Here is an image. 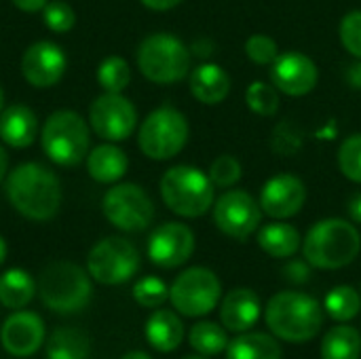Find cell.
Here are the masks:
<instances>
[{
  "label": "cell",
  "instance_id": "1",
  "mask_svg": "<svg viewBox=\"0 0 361 359\" xmlns=\"http://www.w3.org/2000/svg\"><path fill=\"white\" fill-rule=\"evenodd\" d=\"M8 203L27 220L47 222L61 205L59 178L40 163H23L15 167L4 184Z\"/></svg>",
  "mask_w": 361,
  "mask_h": 359
},
{
  "label": "cell",
  "instance_id": "2",
  "mask_svg": "<svg viewBox=\"0 0 361 359\" xmlns=\"http://www.w3.org/2000/svg\"><path fill=\"white\" fill-rule=\"evenodd\" d=\"M269 330L286 343H309L324 326L322 305L302 292H279L275 294L264 311Z\"/></svg>",
  "mask_w": 361,
  "mask_h": 359
},
{
  "label": "cell",
  "instance_id": "3",
  "mask_svg": "<svg viewBox=\"0 0 361 359\" xmlns=\"http://www.w3.org/2000/svg\"><path fill=\"white\" fill-rule=\"evenodd\" d=\"M89 271L70 260H57L42 269L38 277V296L42 305L59 315L82 311L93 296Z\"/></svg>",
  "mask_w": 361,
  "mask_h": 359
},
{
  "label": "cell",
  "instance_id": "4",
  "mask_svg": "<svg viewBox=\"0 0 361 359\" xmlns=\"http://www.w3.org/2000/svg\"><path fill=\"white\" fill-rule=\"evenodd\" d=\"M361 239L357 229L341 218H328L309 229L302 254L315 269L336 271L351 264L360 254Z\"/></svg>",
  "mask_w": 361,
  "mask_h": 359
},
{
  "label": "cell",
  "instance_id": "5",
  "mask_svg": "<svg viewBox=\"0 0 361 359\" xmlns=\"http://www.w3.org/2000/svg\"><path fill=\"white\" fill-rule=\"evenodd\" d=\"M163 203L182 218H199L214 205V184L199 167L176 165L161 178Z\"/></svg>",
  "mask_w": 361,
  "mask_h": 359
},
{
  "label": "cell",
  "instance_id": "6",
  "mask_svg": "<svg viewBox=\"0 0 361 359\" xmlns=\"http://www.w3.org/2000/svg\"><path fill=\"white\" fill-rule=\"evenodd\" d=\"M135 59L140 72L157 85L178 83L190 72V49L167 32L146 36L137 47Z\"/></svg>",
  "mask_w": 361,
  "mask_h": 359
},
{
  "label": "cell",
  "instance_id": "7",
  "mask_svg": "<svg viewBox=\"0 0 361 359\" xmlns=\"http://www.w3.org/2000/svg\"><path fill=\"white\" fill-rule=\"evenodd\" d=\"M44 154L61 167H74L89 154L91 131L87 121L72 110L53 112L40 131Z\"/></svg>",
  "mask_w": 361,
  "mask_h": 359
},
{
  "label": "cell",
  "instance_id": "8",
  "mask_svg": "<svg viewBox=\"0 0 361 359\" xmlns=\"http://www.w3.org/2000/svg\"><path fill=\"white\" fill-rule=\"evenodd\" d=\"M186 142H188V121L180 110L171 106L152 110L144 118L137 131L140 150L152 161L173 159L176 154L182 152Z\"/></svg>",
  "mask_w": 361,
  "mask_h": 359
},
{
  "label": "cell",
  "instance_id": "9",
  "mask_svg": "<svg viewBox=\"0 0 361 359\" xmlns=\"http://www.w3.org/2000/svg\"><path fill=\"white\" fill-rule=\"evenodd\" d=\"M222 298V286L214 271L203 267L186 269L169 288V303L184 317H203L212 313Z\"/></svg>",
  "mask_w": 361,
  "mask_h": 359
},
{
  "label": "cell",
  "instance_id": "10",
  "mask_svg": "<svg viewBox=\"0 0 361 359\" xmlns=\"http://www.w3.org/2000/svg\"><path fill=\"white\" fill-rule=\"evenodd\" d=\"M140 269V252L123 237H106L97 241L87 256V271L102 286H121Z\"/></svg>",
  "mask_w": 361,
  "mask_h": 359
},
{
  "label": "cell",
  "instance_id": "11",
  "mask_svg": "<svg viewBox=\"0 0 361 359\" xmlns=\"http://www.w3.org/2000/svg\"><path fill=\"white\" fill-rule=\"evenodd\" d=\"M102 209L106 220L125 231V233H137L150 226L154 218V205L152 199L146 195V190L137 184H116L112 186L102 201Z\"/></svg>",
  "mask_w": 361,
  "mask_h": 359
},
{
  "label": "cell",
  "instance_id": "12",
  "mask_svg": "<svg viewBox=\"0 0 361 359\" xmlns=\"http://www.w3.org/2000/svg\"><path fill=\"white\" fill-rule=\"evenodd\" d=\"M262 218L260 203L245 190H226L214 203V222L231 239L252 237Z\"/></svg>",
  "mask_w": 361,
  "mask_h": 359
},
{
  "label": "cell",
  "instance_id": "13",
  "mask_svg": "<svg viewBox=\"0 0 361 359\" xmlns=\"http://www.w3.org/2000/svg\"><path fill=\"white\" fill-rule=\"evenodd\" d=\"M89 125L102 140L123 142L133 133L137 125V112L125 95L106 91L93 99L89 108Z\"/></svg>",
  "mask_w": 361,
  "mask_h": 359
},
{
  "label": "cell",
  "instance_id": "14",
  "mask_svg": "<svg viewBox=\"0 0 361 359\" xmlns=\"http://www.w3.org/2000/svg\"><path fill=\"white\" fill-rule=\"evenodd\" d=\"M47 341L44 320L34 311H13L0 328V345L13 358H32Z\"/></svg>",
  "mask_w": 361,
  "mask_h": 359
},
{
  "label": "cell",
  "instance_id": "15",
  "mask_svg": "<svg viewBox=\"0 0 361 359\" xmlns=\"http://www.w3.org/2000/svg\"><path fill=\"white\" fill-rule=\"evenodd\" d=\"M195 252V235L186 224L165 222L148 239V258L161 269L182 267Z\"/></svg>",
  "mask_w": 361,
  "mask_h": 359
},
{
  "label": "cell",
  "instance_id": "16",
  "mask_svg": "<svg viewBox=\"0 0 361 359\" xmlns=\"http://www.w3.org/2000/svg\"><path fill=\"white\" fill-rule=\"evenodd\" d=\"M68 59L59 44L51 40H38L30 44L21 57V74L36 89H49L57 85L66 72Z\"/></svg>",
  "mask_w": 361,
  "mask_h": 359
},
{
  "label": "cell",
  "instance_id": "17",
  "mask_svg": "<svg viewBox=\"0 0 361 359\" xmlns=\"http://www.w3.org/2000/svg\"><path fill=\"white\" fill-rule=\"evenodd\" d=\"M319 78L317 66L311 57L298 51L279 53V57L271 66V80L277 87V91L300 97L315 89Z\"/></svg>",
  "mask_w": 361,
  "mask_h": 359
},
{
  "label": "cell",
  "instance_id": "18",
  "mask_svg": "<svg viewBox=\"0 0 361 359\" xmlns=\"http://www.w3.org/2000/svg\"><path fill=\"white\" fill-rule=\"evenodd\" d=\"M307 201V188L300 178L281 174L271 178L260 193V207L275 220L296 216Z\"/></svg>",
  "mask_w": 361,
  "mask_h": 359
},
{
  "label": "cell",
  "instance_id": "19",
  "mask_svg": "<svg viewBox=\"0 0 361 359\" xmlns=\"http://www.w3.org/2000/svg\"><path fill=\"white\" fill-rule=\"evenodd\" d=\"M260 298L250 288L231 290L220 303V322L228 332L243 334L256 326L260 320Z\"/></svg>",
  "mask_w": 361,
  "mask_h": 359
},
{
  "label": "cell",
  "instance_id": "20",
  "mask_svg": "<svg viewBox=\"0 0 361 359\" xmlns=\"http://www.w3.org/2000/svg\"><path fill=\"white\" fill-rule=\"evenodd\" d=\"M38 121L25 104H13L0 112V140L13 148H27L36 140Z\"/></svg>",
  "mask_w": 361,
  "mask_h": 359
},
{
  "label": "cell",
  "instance_id": "21",
  "mask_svg": "<svg viewBox=\"0 0 361 359\" xmlns=\"http://www.w3.org/2000/svg\"><path fill=\"white\" fill-rule=\"evenodd\" d=\"M190 93L205 106H216L231 93V76L218 63H201L190 74Z\"/></svg>",
  "mask_w": 361,
  "mask_h": 359
},
{
  "label": "cell",
  "instance_id": "22",
  "mask_svg": "<svg viewBox=\"0 0 361 359\" xmlns=\"http://www.w3.org/2000/svg\"><path fill=\"white\" fill-rule=\"evenodd\" d=\"M144 334L152 349H157L159 353H171L184 341V324L173 311L159 309L148 317Z\"/></svg>",
  "mask_w": 361,
  "mask_h": 359
},
{
  "label": "cell",
  "instance_id": "23",
  "mask_svg": "<svg viewBox=\"0 0 361 359\" xmlns=\"http://www.w3.org/2000/svg\"><path fill=\"white\" fill-rule=\"evenodd\" d=\"M127 167H129L127 154L110 142L93 148L87 154V171L99 184L118 182L127 174Z\"/></svg>",
  "mask_w": 361,
  "mask_h": 359
},
{
  "label": "cell",
  "instance_id": "24",
  "mask_svg": "<svg viewBox=\"0 0 361 359\" xmlns=\"http://www.w3.org/2000/svg\"><path fill=\"white\" fill-rule=\"evenodd\" d=\"M44 355L47 359H89L91 341L80 328L59 326L49 334Z\"/></svg>",
  "mask_w": 361,
  "mask_h": 359
},
{
  "label": "cell",
  "instance_id": "25",
  "mask_svg": "<svg viewBox=\"0 0 361 359\" xmlns=\"http://www.w3.org/2000/svg\"><path fill=\"white\" fill-rule=\"evenodd\" d=\"M36 290V281L23 269H8L0 275V305L4 309H25L32 303Z\"/></svg>",
  "mask_w": 361,
  "mask_h": 359
},
{
  "label": "cell",
  "instance_id": "26",
  "mask_svg": "<svg viewBox=\"0 0 361 359\" xmlns=\"http://www.w3.org/2000/svg\"><path fill=\"white\" fill-rule=\"evenodd\" d=\"M258 245L273 258H290L300 248V235L292 224L273 222L260 229Z\"/></svg>",
  "mask_w": 361,
  "mask_h": 359
},
{
  "label": "cell",
  "instance_id": "27",
  "mask_svg": "<svg viewBox=\"0 0 361 359\" xmlns=\"http://www.w3.org/2000/svg\"><path fill=\"white\" fill-rule=\"evenodd\" d=\"M226 359H281V347L269 334L247 332L228 343Z\"/></svg>",
  "mask_w": 361,
  "mask_h": 359
},
{
  "label": "cell",
  "instance_id": "28",
  "mask_svg": "<svg viewBox=\"0 0 361 359\" xmlns=\"http://www.w3.org/2000/svg\"><path fill=\"white\" fill-rule=\"evenodd\" d=\"M361 334L351 326L328 330L322 341V359H360Z\"/></svg>",
  "mask_w": 361,
  "mask_h": 359
},
{
  "label": "cell",
  "instance_id": "29",
  "mask_svg": "<svg viewBox=\"0 0 361 359\" xmlns=\"http://www.w3.org/2000/svg\"><path fill=\"white\" fill-rule=\"evenodd\" d=\"M188 343L201 355H218L228 347L226 328L214 322H199L190 328Z\"/></svg>",
  "mask_w": 361,
  "mask_h": 359
},
{
  "label": "cell",
  "instance_id": "30",
  "mask_svg": "<svg viewBox=\"0 0 361 359\" xmlns=\"http://www.w3.org/2000/svg\"><path fill=\"white\" fill-rule=\"evenodd\" d=\"M326 311L334 322H351L360 315L361 296L351 286H338L326 296Z\"/></svg>",
  "mask_w": 361,
  "mask_h": 359
},
{
  "label": "cell",
  "instance_id": "31",
  "mask_svg": "<svg viewBox=\"0 0 361 359\" xmlns=\"http://www.w3.org/2000/svg\"><path fill=\"white\" fill-rule=\"evenodd\" d=\"M97 83L108 93H123L129 87V83H131V68H129V63L123 57H118V55L106 57L99 63V68H97Z\"/></svg>",
  "mask_w": 361,
  "mask_h": 359
},
{
  "label": "cell",
  "instance_id": "32",
  "mask_svg": "<svg viewBox=\"0 0 361 359\" xmlns=\"http://www.w3.org/2000/svg\"><path fill=\"white\" fill-rule=\"evenodd\" d=\"M245 102L250 106L252 112L260 114V116H273L279 110V91L275 85L269 83H252L245 91Z\"/></svg>",
  "mask_w": 361,
  "mask_h": 359
},
{
  "label": "cell",
  "instance_id": "33",
  "mask_svg": "<svg viewBox=\"0 0 361 359\" xmlns=\"http://www.w3.org/2000/svg\"><path fill=\"white\" fill-rule=\"evenodd\" d=\"M133 300L144 309H159L169 300V288L161 277L148 275L133 286Z\"/></svg>",
  "mask_w": 361,
  "mask_h": 359
},
{
  "label": "cell",
  "instance_id": "34",
  "mask_svg": "<svg viewBox=\"0 0 361 359\" xmlns=\"http://www.w3.org/2000/svg\"><path fill=\"white\" fill-rule=\"evenodd\" d=\"M338 167L345 178L361 184V133L347 138L338 148Z\"/></svg>",
  "mask_w": 361,
  "mask_h": 359
},
{
  "label": "cell",
  "instance_id": "35",
  "mask_svg": "<svg viewBox=\"0 0 361 359\" xmlns=\"http://www.w3.org/2000/svg\"><path fill=\"white\" fill-rule=\"evenodd\" d=\"M42 21L49 30L57 32V34H63V32H70L76 23V13L74 8L63 2V0H53V2H47L44 8H42Z\"/></svg>",
  "mask_w": 361,
  "mask_h": 359
},
{
  "label": "cell",
  "instance_id": "36",
  "mask_svg": "<svg viewBox=\"0 0 361 359\" xmlns=\"http://www.w3.org/2000/svg\"><path fill=\"white\" fill-rule=\"evenodd\" d=\"M243 176V169H241V163L231 157V154H222L218 157L212 167H209V180L214 186L218 188H231L235 186Z\"/></svg>",
  "mask_w": 361,
  "mask_h": 359
},
{
  "label": "cell",
  "instance_id": "37",
  "mask_svg": "<svg viewBox=\"0 0 361 359\" xmlns=\"http://www.w3.org/2000/svg\"><path fill=\"white\" fill-rule=\"evenodd\" d=\"M245 55L258 66H273V61L279 57V47L271 36L254 34L245 40Z\"/></svg>",
  "mask_w": 361,
  "mask_h": 359
},
{
  "label": "cell",
  "instance_id": "38",
  "mask_svg": "<svg viewBox=\"0 0 361 359\" xmlns=\"http://www.w3.org/2000/svg\"><path fill=\"white\" fill-rule=\"evenodd\" d=\"M338 36L343 47L353 55L361 59V11H351L343 17Z\"/></svg>",
  "mask_w": 361,
  "mask_h": 359
},
{
  "label": "cell",
  "instance_id": "39",
  "mask_svg": "<svg viewBox=\"0 0 361 359\" xmlns=\"http://www.w3.org/2000/svg\"><path fill=\"white\" fill-rule=\"evenodd\" d=\"M283 275H286V279L292 281V284H307V279L311 277V269H309L307 262L294 260V262H290V264L283 269Z\"/></svg>",
  "mask_w": 361,
  "mask_h": 359
},
{
  "label": "cell",
  "instance_id": "40",
  "mask_svg": "<svg viewBox=\"0 0 361 359\" xmlns=\"http://www.w3.org/2000/svg\"><path fill=\"white\" fill-rule=\"evenodd\" d=\"M140 2L146 8H152V11H169V8H176L184 0H140Z\"/></svg>",
  "mask_w": 361,
  "mask_h": 359
},
{
  "label": "cell",
  "instance_id": "41",
  "mask_svg": "<svg viewBox=\"0 0 361 359\" xmlns=\"http://www.w3.org/2000/svg\"><path fill=\"white\" fill-rule=\"evenodd\" d=\"M11 2L25 13H36V11H42L49 0H11Z\"/></svg>",
  "mask_w": 361,
  "mask_h": 359
},
{
  "label": "cell",
  "instance_id": "42",
  "mask_svg": "<svg viewBox=\"0 0 361 359\" xmlns=\"http://www.w3.org/2000/svg\"><path fill=\"white\" fill-rule=\"evenodd\" d=\"M349 216H351V220H355V222L361 224V193L351 197V201H349Z\"/></svg>",
  "mask_w": 361,
  "mask_h": 359
},
{
  "label": "cell",
  "instance_id": "43",
  "mask_svg": "<svg viewBox=\"0 0 361 359\" xmlns=\"http://www.w3.org/2000/svg\"><path fill=\"white\" fill-rule=\"evenodd\" d=\"M6 171H8V154H6V150L0 146V182L4 180Z\"/></svg>",
  "mask_w": 361,
  "mask_h": 359
},
{
  "label": "cell",
  "instance_id": "44",
  "mask_svg": "<svg viewBox=\"0 0 361 359\" xmlns=\"http://www.w3.org/2000/svg\"><path fill=\"white\" fill-rule=\"evenodd\" d=\"M121 359H152L146 351H129V353H125Z\"/></svg>",
  "mask_w": 361,
  "mask_h": 359
},
{
  "label": "cell",
  "instance_id": "45",
  "mask_svg": "<svg viewBox=\"0 0 361 359\" xmlns=\"http://www.w3.org/2000/svg\"><path fill=\"white\" fill-rule=\"evenodd\" d=\"M6 252H8V250H6V241L0 237V267H2V262L6 260Z\"/></svg>",
  "mask_w": 361,
  "mask_h": 359
},
{
  "label": "cell",
  "instance_id": "46",
  "mask_svg": "<svg viewBox=\"0 0 361 359\" xmlns=\"http://www.w3.org/2000/svg\"><path fill=\"white\" fill-rule=\"evenodd\" d=\"M2 106H4V91H2V87H0V112H2Z\"/></svg>",
  "mask_w": 361,
  "mask_h": 359
},
{
  "label": "cell",
  "instance_id": "47",
  "mask_svg": "<svg viewBox=\"0 0 361 359\" xmlns=\"http://www.w3.org/2000/svg\"><path fill=\"white\" fill-rule=\"evenodd\" d=\"M184 359H207V358H203V355H190V358H184Z\"/></svg>",
  "mask_w": 361,
  "mask_h": 359
}]
</instances>
